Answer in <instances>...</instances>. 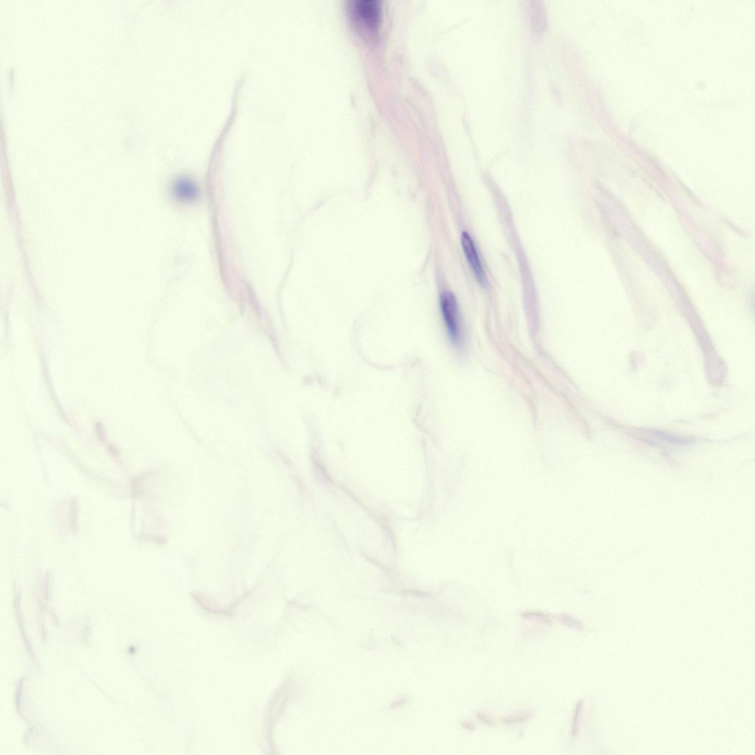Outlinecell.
Here are the masks:
<instances>
[{"instance_id":"obj_1","label":"cell","mask_w":755,"mask_h":755,"mask_svg":"<svg viewBox=\"0 0 755 755\" xmlns=\"http://www.w3.org/2000/svg\"><path fill=\"white\" fill-rule=\"evenodd\" d=\"M350 20L361 36L373 38L379 35L382 6L377 0H355L347 6Z\"/></svg>"},{"instance_id":"obj_2","label":"cell","mask_w":755,"mask_h":755,"mask_svg":"<svg viewBox=\"0 0 755 755\" xmlns=\"http://www.w3.org/2000/svg\"><path fill=\"white\" fill-rule=\"evenodd\" d=\"M439 306L448 336L455 348L462 349L465 344V330L457 299L451 292H445L439 298Z\"/></svg>"},{"instance_id":"obj_3","label":"cell","mask_w":755,"mask_h":755,"mask_svg":"<svg viewBox=\"0 0 755 755\" xmlns=\"http://www.w3.org/2000/svg\"><path fill=\"white\" fill-rule=\"evenodd\" d=\"M461 243L466 258L470 264L472 271H473L475 274L477 281L481 287H485L487 285L485 273L480 260L474 241L471 239L470 235L467 232H463Z\"/></svg>"},{"instance_id":"obj_4","label":"cell","mask_w":755,"mask_h":755,"mask_svg":"<svg viewBox=\"0 0 755 755\" xmlns=\"http://www.w3.org/2000/svg\"><path fill=\"white\" fill-rule=\"evenodd\" d=\"M173 196L182 203H191L197 199L199 190L196 182L187 177L176 180L172 185Z\"/></svg>"},{"instance_id":"obj_5","label":"cell","mask_w":755,"mask_h":755,"mask_svg":"<svg viewBox=\"0 0 755 755\" xmlns=\"http://www.w3.org/2000/svg\"><path fill=\"white\" fill-rule=\"evenodd\" d=\"M530 4L532 29L537 34H542L547 27V13L544 3L532 1Z\"/></svg>"}]
</instances>
